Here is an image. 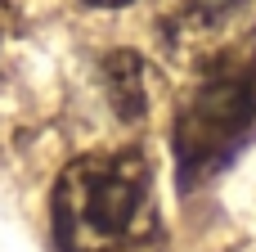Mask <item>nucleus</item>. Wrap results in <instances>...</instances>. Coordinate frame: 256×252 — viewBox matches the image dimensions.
Masks as SVG:
<instances>
[{
    "label": "nucleus",
    "mask_w": 256,
    "mask_h": 252,
    "mask_svg": "<svg viewBox=\"0 0 256 252\" xmlns=\"http://www.w3.org/2000/svg\"><path fill=\"white\" fill-rule=\"evenodd\" d=\"M50 216L58 252H162L153 162L140 149H99L68 162Z\"/></svg>",
    "instance_id": "f257e3e1"
},
{
    "label": "nucleus",
    "mask_w": 256,
    "mask_h": 252,
    "mask_svg": "<svg viewBox=\"0 0 256 252\" xmlns=\"http://www.w3.org/2000/svg\"><path fill=\"white\" fill-rule=\"evenodd\" d=\"M256 140V36L225 41L180 99L176 113V176L180 189H198L220 176Z\"/></svg>",
    "instance_id": "f03ea898"
},
{
    "label": "nucleus",
    "mask_w": 256,
    "mask_h": 252,
    "mask_svg": "<svg viewBox=\"0 0 256 252\" xmlns=\"http://www.w3.org/2000/svg\"><path fill=\"white\" fill-rule=\"evenodd\" d=\"M104 81H108V99H112V108H117L126 122H135V117L148 108V81H144V63H140V54H126V50L108 54V63H104Z\"/></svg>",
    "instance_id": "7ed1b4c3"
},
{
    "label": "nucleus",
    "mask_w": 256,
    "mask_h": 252,
    "mask_svg": "<svg viewBox=\"0 0 256 252\" xmlns=\"http://www.w3.org/2000/svg\"><path fill=\"white\" fill-rule=\"evenodd\" d=\"M248 0H180V14H176V32L184 41H202L212 36L216 27H225Z\"/></svg>",
    "instance_id": "20e7f679"
},
{
    "label": "nucleus",
    "mask_w": 256,
    "mask_h": 252,
    "mask_svg": "<svg viewBox=\"0 0 256 252\" xmlns=\"http://www.w3.org/2000/svg\"><path fill=\"white\" fill-rule=\"evenodd\" d=\"M4 32H9V0H0V41H4Z\"/></svg>",
    "instance_id": "39448f33"
},
{
    "label": "nucleus",
    "mask_w": 256,
    "mask_h": 252,
    "mask_svg": "<svg viewBox=\"0 0 256 252\" xmlns=\"http://www.w3.org/2000/svg\"><path fill=\"white\" fill-rule=\"evenodd\" d=\"M90 5H99V9H117V5H130V0H90Z\"/></svg>",
    "instance_id": "423d86ee"
}]
</instances>
